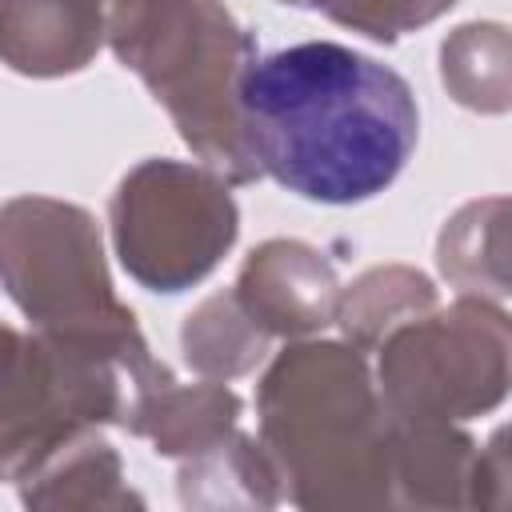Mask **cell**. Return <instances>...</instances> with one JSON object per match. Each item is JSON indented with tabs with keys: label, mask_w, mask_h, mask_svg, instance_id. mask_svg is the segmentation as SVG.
Masks as SVG:
<instances>
[{
	"label": "cell",
	"mask_w": 512,
	"mask_h": 512,
	"mask_svg": "<svg viewBox=\"0 0 512 512\" xmlns=\"http://www.w3.org/2000/svg\"><path fill=\"white\" fill-rule=\"evenodd\" d=\"M176 492L184 508H276L284 480L264 444L236 428L216 448L180 460Z\"/></svg>",
	"instance_id": "obj_13"
},
{
	"label": "cell",
	"mask_w": 512,
	"mask_h": 512,
	"mask_svg": "<svg viewBox=\"0 0 512 512\" xmlns=\"http://www.w3.org/2000/svg\"><path fill=\"white\" fill-rule=\"evenodd\" d=\"M392 504L400 508H504V432L480 448L460 424L392 420Z\"/></svg>",
	"instance_id": "obj_8"
},
{
	"label": "cell",
	"mask_w": 512,
	"mask_h": 512,
	"mask_svg": "<svg viewBox=\"0 0 512 512\" xmlns=\"http://www.w3.org/2000/svg\"><path fill=\"white\" fill-rule=\"evenodd\" d=\"M104 4H108V8H112V4H116V0H104Z\"/></svg>",
	"instance_id": "obj_19"
},
{
	"label": "cell",
	"mask_w": 512,
	"mask_h": 512,
	"mask_svg": "<svg viewBox=\"0 0 512 512\" xmlns=\"http://www.w3.org/2000/svg\"><path fill=\"white\" fill-rule=\"evenodd\" d=\"M436 264L460 296H508V200L488 196L452 212L436 240Z\"/></svg>",
	"instance_id": "obj_14"
},
{
	"label": "cell",
	"mask_w": 512,
	"mask_h": 512,
	"mask_svg": "<svg viewBox=\"0 0 512 512\" xmlns=\"http://www.w3.org/2000/svg\"><path fill=\"white\" fill-rule=\"evenodd\" d=\"M376 388L392 420L464 424L508 396V312L484 296H456L396 324L376 348Z\"/></svg>",
	"instance_id": "obj_6"
},
{
	"label": "cell",
	"mask_w": 512,
	"mask_h": 512,
	"mask_svg": "<svg viewBox=\"0 0 512 512\" xmlns=\"http://www.w3.org/2000/svg\"><path fill=\"white\" fill-rule=\"evenodd\" d=\"M0 288L28 328L148 360L136 312L116 296L104 236L88 208L60 196H12L0 204Z\"/></svg>",
	"instance_id": "obj_4"
},
{
	"label": "cell",
	"mask_w": 512,
	"mask_h": 512,
	"mask_svg": "<svg viewBox=\"0 0 512 512\" xmlns=\"http://www.w3.org/2000/svg\"><path fill=\"white\" fill-rule=\"evenodd\" d=\"M184 364L204 380H236L248 376L268 356V336L248 320L236 304L232 288L204 296L180 324Z\"/></svg>",
	"instance_id": "obj_17"
},
{
	"label": "cell",
	"mask_w": 512,
	"mask_h": 512,
	"mask_svg": "<svg viewBox=\"0 0 512 512\" xmlns=\"http://www.w3.org/2000/svg\"><path fill=\"white\" fill-rule=\"evenodd\" d=\"M164 380L172 368L156 356L124 360L0 320V480L16 484L84 428H124Z\"/></svg>",
	"instance_id": "obj_5"
},
{
	"label": "cell",
	"mask_w": 512,
	"mask_h": 512,
	"mask_svg": "<svg viewBox=\"0 0 512 512\" xmlns=\"http://www.w3.org/2000/svg\"><path fill=\"white\" fill-rule=\"evenodd\" d=\"M120 268L148 292L196 288L232 252L240 208L232 184L204 164L152 156L128 168L108 200Z\"/></svg>",
	"instance_id": "obj_7"
},
{
	"label": "cell",
	"mask_w": 512,
	"mask_h": 512,
	"mask_svg": "<svg viewBox=\"0 0 512 512\" xmlns=\"http://www.w3.org/2000/svg\"><path fill=\"white\" fill-rule=\"evenodd\" d=\"M104 44V0H0V64L16 76H76Z\"/></svg>",
	"instance_id": "obj_10"
},
{
	"label": "cell",
	"mask_w": 512,
	"mask_h": 512,
	"mask_svg": "<svg viewBox=\"0 0 512 512\" xmlns=\"http://www.w3.org/2000/svg\"><path fill=\"white\" fill-rule=\"evenodd\" d=\"M340 288L328 252L296 236H276L244 256L232 296L268 340H300L336 320Z\"/></svg>",
	"instance_id": "obj_9"
},
{
	"label": "cell",
	"mask_w": 512,
	"mask_h": 512,
	"mask_svg": "<svg viewBox=\"0 0 512 512\" xmlns=\"http://www.w3.org/2000/svg\"><path fill=\"white\" fill-rule=\"evenodd\" d=\"M240 116L260 176L312 204H364L396 184L420 140L412 84L336 40L256 56Z\"/></svg>",
	"instance_id": "obj_1"
},
{
	"label": "cell",
	"mask_w": 512,
	"mask_h": 512,
	"mask_svg": "<svg viewBox=\"0 0 512 512\" xmlns=\"http://www.w3.org/2000/svg\"><path fill=\"white\" fill-rule=\"evenodd\" d=\"M440 84L448 96L480 116H504L512 104L508 80V28L496 20H472L440 40Z\"/></svg>",
	"instance_id": "obj_16"
},
{
	"label": "cell",
	"mask_w": 512,
	"mask_h": 512,
	"mask_svg": "<svg viewBox=\"0 0 512 512\" xmlns=\"http://www.w3.org/2000/svg\"><path fill=\"white\" fill-rule=\"evenodd\" d=\"M436 284L412 264H376L360 272L336 300V328L360 352H372L396 324L436 308Z\"/></svg>",
	"instance_id": "obj_15"
},
{
	"label": "cell",
	"mask_w": 512,
	"mask_h": 512,
	"mask_svg": "<svg viewBox=\"0 0 512 512\" xmlns=\"http://www.w3.org/2000/svg\"><path fill=\"white\" fill-rule=\"evenodd\" d=\"M256 440L284 500L312 512L392 504V416L368 352L348 340H288L256 384Z\"/></svg>",
	"instance_id": "obj_2"
},
{
	"label": "cell",
	"mask_w": 512,
	"mask_h": 512,
	"mask_svg": "<svg viewBox=\"0 0 512 512\" xmlns=\"http://www.w3.org/2000/svg\"><path fill=\"white\" fill-rule=\"evenodd\" d=\"M240 412H244V400L228 388V380L200 376L196 384H180L172 376L140 396L124 432L148 440L156 456L192 460L216 448L220 440H228L240 428Z\"/></svg>",
	"instance_id": "obj_12"
},
{
	"label": "cell",
	"mask_w": 512,
	"mask_h": 512,
	"mask_svg": "<svg viewBox=\"0 0 512 512\" xmlns=\"http://www.w3.org/2000/svg\"><path fill=\"white\" fill-rule=\"evenodd\" d=\"M276 4L320 12L332 24H340L348 32H360L376 44H396L408 32H420L424 24L440 20L460 0H276Z\"/></svg>",
	"instance_id": "obj_18"
},
{
	"label": "cell",
	"mask_w": 512,
	"mask_h": 512,
	"mask_svg": "<svg viewBox=\"0 0 512 512\" xmlns=\"http://www.w3.org/2000/svg\"><path fill=\"white\" fill-rule=\"evenodd\" d=\"M20 504L40 512H116L144 508V496L128 488L120 452L100 436V428H84L60 448H52L28 476L16 480Z\"/></svg>",
	"instance_id": "obj_11"
},
{
	"label": "cell",
	"mask_w": 512,
	"mask_h": 512,
	"mask_svg": "<svg viewBox=\"0 0 512 512\" xmlns=\"http://www.w3.org/2000/svg\"><path fill=\"white\" fill-rule=\"evenodd\" d=\"M108 48L204 168L228 184L260 180L240 116V80L260 52L224 0H116Z\"/></svg>",
	"instance_id": "obj_3"
}]
</instances>
